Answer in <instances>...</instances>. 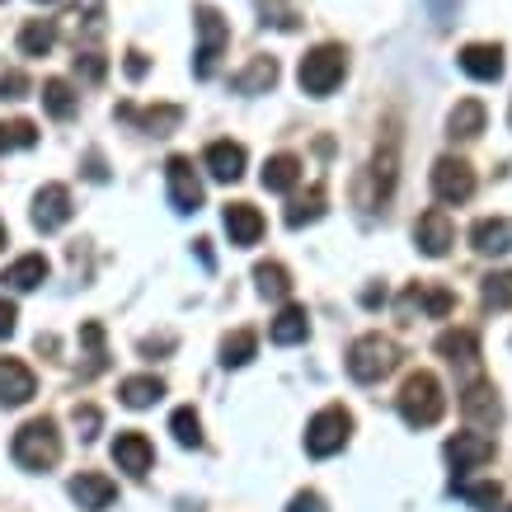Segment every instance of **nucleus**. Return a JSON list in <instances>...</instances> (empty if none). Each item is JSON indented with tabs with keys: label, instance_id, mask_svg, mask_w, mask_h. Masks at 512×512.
I'll return each mask as SVG.
<instances>
[{
	"label": "nucleus",
	"instance_id": "31",
	"mask_svg": "<svg viewBox=\"0 0 512 512\" xmlns=\"http://www.w3.org/2000/svg\"><path fill=\"white\" fill-rule=\"evenodd\" d=\"M325 202H329L325 184H315L311 193H306V198H296L292 207H287V226H292V231H301V226L320 221V217H325Z\"/></svg>",
	"mask_w": 512,
	"mask_h": 512
},
{
	"label": "nucleus",
	"instance_id": "29",
	"mask_svg": "<svg viewBox=\"0 0 512 512\" xmlns=\"http://www.w3.org/2000/svg\"><path fill=\"white\" fill-rule=\"evenodd\" d=\"M57 43V24L52 19H29L24 29H19V52L24 57H47Z\"/></svg>",
	"mask_w": 512,
	"mask_h": 512
},
{
	"label": "nucleus",
	"instance_id": "35",
	"mask_svg": "<svg viewBox=\"0 0 512 512\" xmlns=\"http://www.w3.org/2000/svg\"><path fill=\"white\" fill-rule=\"evenodd\" d=\"M254 282H259V296H273V301H282V296L292 292V278H287L282 264H259L254 268Z\"/></svg>",
	"mask_w": 512,
	"mask_h": 512
},
{
	"label": "nucleus",
	"instance_id": "33",
	"mask_svg": "<svg viewBox=\"0 0 512 512\" xmlns=\"http://www.w3.org/2000/svg\"><path fill=\"white\" fill-rule=\"evenodd\" d=\"M259 353V334L254 329H235L231 339L221 343V367H249Z\"/></svg>",
	"mask_w": 512,
	"mask_h": 512
},
{
	"label": "nucleus",
	"instance_id": "17",
	"mask_svg": "<svg viewBox=\"0 0 512 512\" xmlns=\"http://www.w3.org/2000/svg\"><path fill=\"white\" fill-rule=\"evenodd\" d=\"M226 235H231V245H259V235H264V217H259V207H249V202H231L226 212Z\"/></svg>",
	"mask_w": 512,
	"mask_h": 512
},
{
	"label": "nucleus",
	"instance_id": "16",
	"mask_svg": "<svg viewBox=\"0 0 512 512\" xmlns=\"http://www.w3.org/2000/svg\"><path fill=\"white\" fill-rule=\"evenodd\" d=\"M461 409H466V419L475 423V428H494V423L503 419L498 390L489 386V381H475V386H466V395H461Z\"/></svg>",
	"mask_w": 512,
	"mask_h": 512
},
{
	"label": "nucleus",
	"instance_id": "18",
	"mask_svg": "<svg viewBox=\"0 0 512 512\" xmlns=\"http://www.w3.org/2000/svg\"><path fill=\"white\" fill-rule=\"evenodd\" d=\"M71 498H76V508L85 512H104L118 498V489H113L109 475H76L71 480Z\"/></svg>",
	"mask_w": 512,
	"mask_h": 512
},
{
	"label": "nucleus",
	"instance_id": "7",
	"mask_svg": "<svg viewBox=\"0 0 512 512\" xmlns=\"http://www.w3.org/2000/svg\"><path fill=\"white\" fill-rule=\"evenodd\" d=\"M165 179H170V202L174 212H198L202 207V179L193 174V160L188 156H170L165 160Z\"/></svg>",
	"mask_w": 512,
	"mask_h": 512
},
{
	"label": "nucleus",
	"instance_id": "42",
	"mask_svg": "<svg viewBox=\"0 0 512 512\" xmlns=\"http://www.w3.org/2000/svg\"><path fill=\"white\" fill-rule=\"evenodd\" d=\"M99 409H94V404H76V428H80V437H85V442H94V437H99Z\"/></svg>",
	"mask_w": 512,
	"mask_h": 512
},
{
	"label": "nucleus",
	"instance_id": "4",
	"mask_svg": "<svg viewBox=\"0 0 512 512\" xmlns=\"http://www.w3.org/2000/svg\"><path fill=\"white\" fill-rule=\"evenodd\" d=\"M343 71H348V52H343L339 43H320L315 52H306V57H301V71H296V80H301V90H306V94L325 99V94L339 90Z\"/></svg>",
	"mask_w": 512,
	"mask_h": 512
},
{
	"label": "nucleus",
	"instance_id": "15",
	"mask_svg": "<svg viewBox=\"0 0 512 512\" xmlns=\"http://www.w3.org/2000/svg\"><path fill=\"white\" fill-rule=\"evenodd\" d=\"M202 165L212 170V179L235 184V179L245 174V146H240V141H212V146L202 151Z\"/></svg>",
	"mask_w": 512,
	"mask_h": 512
},
{
	"label": "nucleus",
	"instance_id": "6",
	"mask_svg": "<svg viewBox=\"0 0 512 512\" xmlns=\"http://www.w3.org/2000/svg\"><path fill=\"white\" fill-rule=\"evenodd\" d=\"M193 15H198L193 19V29H198V52H193L198 62H193V76L207 80L217 71V57L226 52V43H231V29H226V19H221L212 5H198Z\"/></svg>",
	"mask_w": 512,
	"mask_h": 512
},
{
	"label": "nucleus",
	"instance_id": "52",
	"mask_svg": "<svg viewBox=\"0 0 512 512\" xmlns=\"http://www.w3.org/2000/svg\"><path fill=\"white\" fill-rule=\"evenodd\" d=\"M508 512H512V508H508Z\"/></svg>",
	"mask_w": 512,
	"mask_h": 512
},
{
	"label": "nucleus",
	"instance_id": "28",
	"mask_svg": "<svg viewBox=\"0 0 512 512\" xmlns=\"http://www.w3.org/2000/svg\"><path fill=\"white\" fill-rule=\"evenodd\" d=\"M118 395H123L127 409H151L165 395V381L160 376H127L123 386H118Z\"/></svg>",
	"mask_w": 512,
	"mask_h": 512
},
{
	"label": "nucleus",
	"instance_id": "1",
	"mask_svg": "<svg viewBox=\"0 0 512 512\" xmlns=\"http://www.w3.org/2000/svg\"><path fill=\"white\" fill-rule=\"evenodd\" d=\"M19 470H52L62 461V433L52 419H29L15 433V447H10Z\"/></svg>",
	"mask_w": 512,
	"mask_h": 512
},
{
	"label": "nucleus",
	"instance_id": "38",
	"mask_svg": "<svg viewBox=\"0 0 512 512\" xmlns=\"http://www.w3.org/2000/svg\"><path fill=\"white\" fill-rule=\"evenodd\" d=\"M484 306L508 311L512 306V273H489V278H484Z\"/></svg>",
	"mask_w": 512,
	"mask_h": 512
},
{
	"label": "nucleus",
	"instance_id": "10",
	"mask_svg": "<svg viewBox=\"0 0 512 512\" xmlns=\"http://www.w3.org/2000/svg\"><path fill=\"white\" fill-rule=\"evenodd\" d=\"M447 461L456 470V480L466 475V470H480L484 461H494V437L489 433H456L447 442Z\"/></svg>",
	"mask_w": 512,
	"mask_h": 512
},
{
	"label": "nucleus",
	"instance_id": "32",
	"mask_svg": "<svg viewBox=\"0 0 512 512\" xmlns=\"http://www.w3.org/2000/svg\"><path fill=\"white\" fill-rule=\"evenodd\" d=\"M451 494H461L475 512H498V503H503V489H498L494 480L484 484H470V480H451Z\"/></svg>",
	"mask_w": 512,
	"mask_h": 512
},
{
	"label": "nucleus",
	"instance_id": "51",
	"mask_svg": "<svg viewBox=\"0 0 512 512\" xmlns=\"http://www.w3.org/2000/svg\"><path fill=\"white\" fill-rule=\"evenodd\" d=\"M38 5H52V0H38Z\"/></svg>",
	"mask_w": 512,
	"mask_h": 512
},
{
	"label": "nucleus",
	"instance_id": "46",
	"mask_svg": "<svg viewBox=\"0 0 512 512\" xmlns=\"http://www.w3.org/2000/svg\"><path fill=\"white\" fill-rule=\"evenodd\" d=\"M85 174H90L94 184H104V179H109V165H104V156H99V151H90V156H85Z\"/></svg>",
	"mask_w": 512,
	"mask_h": 512
},
{
	"label": "nucleus",
	"instance_id": "23",
	"mask_svg": "<svg viewBox=\"0 0 512 512\" xmlns=\"http://www.w3.org/2000/svg\"><path fill=\"white\" fill-rule=\"evenodd\" d=\"M484 132V104L480 99H461L447 118V137L451 141H475Z\"/></svg>",
	"mask_w": 512,
	"mask_h": 512
},
{
	"label": "nucleus",
	"instance_id": "3",
	"mask_svg": "<svg viewBox=\"0 0 512 512\" xmlns=\"http://www.w3.org/2000/svg\"><path fill=\"white\" fill-rule=\"evenodd\" d=\"M395 367H400V348H395V339H386V334H362V339L348 348V376L362 381V386L390 376Z\"/></svg>",
	"mask_w": 512,
	"mask_h": 512
},
{
	"label": "nucleus",
	"instance_id": "27",
	"mask_svg": "<svg viewBox=\"0 0 512 512\" xmlns=\"http://www.w3.org/2000/svg\"><path fill=\"white\" fill-rule=\"evenodd\" d=\"M259 179H264L268 193H292L296 179H301V160L287 156V151H282V156H268V165H264Z\"/></svg>",
	"mask_w": 512,
	"mask_h": 512
},
{
	"label": "nucleus",
	"instance_id": "50",
	"mask_svg": "<svg viewBox=\"0 0 512 512\" xmlns=\"http://www.w3.org/2000/svg\"><path fill=\"white\" fill-rule=\"evenodd\" d=\"M0 249H5V226H0Z\"/></svg>",
	"mask_w": 512,
	"mask_h": 512
},
{
	"label": "nucleus",
	"instance_id": "36",
	"mask_svg": "<svg viewBox=\"0 0 512 512\" xmlns=\"http://www.w3.org/2000/svg\"><path fill=\"white\" fill-rule=\"evenodd\" d=\"M33 141H38V127H33L29 118L0 123V156H5V151H24V146H33Z\"/></svg>",
	"mask_w": 512,
	"mask_h": 512
},
{
	"label": "nucleus",
	"instance_id": "47",
	"mask_svg": "<svg viewBox=\"0 0 512 512\" xmlns=\"http://www.w3.org/2000/svg\"><path fill=\"white\" fill-rule=\"evenodd\" d=\"M146 66H151V62H146V52H137V47H132V52H127V76L141 80V76H146Z\"/></svg>",
	"mask_w": 512,
	"mask_h": 512
},
{
	"label": "nucleus",
	"instance_id": "11",
	"mask_svg": "<svg viewBox=\"0 0 512 512\" xmlns=\"http://www.w3.org/2000/svg\"><path fill=\"white\" fill-rule=\"evenodd\" d=\"M414 240H419V249L428 259H442L451 249V240H456V226H451V217L442 207H428L419 217V226H414Z\"/></svg>",
	"mask_w": 512,
	"mask_h": 512
},
{
	"label": "nucleus",
	"instance_id": "30",
	"mask_svg": "<svg viewBox=\"0 0 512 512\" xmlns=\"http://www.w3.org/2000/svg\"><path fill=\"white\" fill-rule=\"evenodd\" d=\"M38 99H43V109L52 113V118H57V123H66V118H71V113H76V90H71V85H66L62 76L43 80V94H38Z\"/></svg>",
	"mask_w": 512,
	"mask_h": 512
},
{
	"label": "nucleus",
	"instance_id": "34",
	"mask_svg": "<svg viewBox=\"0 0 512 512\" xmlns=\"http://www.w3.org/2000/svg\"><path fill=\"white\" fill-rule=\"evenodd\" d=\"M170 433H174V442H179V447H202V419L188 409V404L170 414Z\"/></svg>",
	"mask_w": 512,
	"mask_h": 512
},
{
	"label": "nucleus",
	"instance_id": "49",
	"mask_svg": "<svg viewBox=\"0 0 512 512\" xmlns=\"http://www.w3.org/2000/svg\"><path fill=\"white\" fill-rule=\"evenodd\" d=\"M362 301H367V306H386V287H381V292H376V287H367V292H362Z\"/></svg>",
	"mask_w": 512,
	"mask_h": 512
},
{
	"label": "nucleus",
	"instance_id": "9",
	"mask_svg": "<svg viewBox=\"0 0 512 512\" xmlns=\"http://www.w3.org/2000/svg\"><path fill=\"white\" fill-rule=\"evenodd\" d=\"M71 188L66 184H43L38 188V198H33V226L38 231H62L66 221H71Z\"/></svg>",
	"mask_w": 512,
	"mask_h": 512
},
{
	"label": "nucleus",
	"instance_id": "13",
	"mask_svg": "<svg viewBox=\"0 0 512 512\" xmlns=\"http://www.w3.org/2000/svg\"><path fill=\"white\" fill-rule=\"evenodd\" d=\"M113 461H118V470H127L132 480H141V475L151 470V461H156V447H151V437L146 433H118V442H113Z\"/></svg>",
	"mask_w": 512,
	"mask_h": 512
},
{
	"label": "nucleus",
	"instance_id": "19",
	"mask_svg": "<svg viewBox=\"0 0 512 512\" xmlns=\"http://www.w3.org/2000/svg\"><path fill=\"white\" fill-rule=\"evenodd\" d=\"M461 71H466L470 80H498V76H503V47L470 43L466 52H461Z\"/></svg>",
	"mask_w": 512,
	"mask_h": 512
},
{
	"label": "nucleus",
	"instance_id": "43",
	"mask_svg": "<svg viewBox=\"0 0 512 512\" xmlns=\"http://www.w3.org/2000/svg\"><path fill=\"white\" fill-rule=\"evenodd\" d=\"M76 19L85 24L90 33H99V19H104V0H80L76 5Z\"/></svg>",
	"mask_w": 512,
	"mask_h": 512
},
{
	"label": "nucleus",
	"instance_id": "24",
	"mask_svg": "<svg viewBox=\"0 0 512 512\" xmlns=\"http://www.w3.org/2000/svg\"><path fill=\"white\" fill-rule=\"evenodd\" d=\"M451 306H456V296L447 292V287H409V292L400 296V311L409 315V311H428V315H447Z\"/></svg>",
	"mask_w": 512,
	"mask_h": 512
},
{
	"label": "nucleus",
	"instance_id": "21",
	"mask_svg": "<svg viewBox=\"0 0 512 512\" xmlns=\"http://www.w3.org/2000/svg\"><path fill=\"white\" fill-rule=\"evenodd\" d=\"M0 282H5L10 292H33V287L47 282V259L43 254H24V259H15V264L0 273Z\"/></svg>",
	"mask_w": 512,
	"mask_h": 512
},
{
	"label": "nucleus",
	"instance_id": "41",
	"mask_svg": "<svg viewBox=\"0 0 512 512\" xmlns=\"http://www.w3.org/2000/svg\"><path fill=\"white\" fill-rule=\"evenodd\" d=\"M76 71H80L85 80H90V85H99L109 66H104V57H99V52H76Z\"/></svg>",
	"mask_w": 512,
	"mask_h": 512
},
{
	"label": "nucleus",
	"instance_id": "44",
	"mask_svg": "<svg viewBox=\"0 0 512 512\" xmlns=\"http://www.w3.org/2000/svg\"><path fill=\"white\" fill-rule=\"evenodd\" d=\"M287 512H325V498L306 489V494H296L292 503H287Z\"/></svg>",
	"mask_w": 512,
	"mask_h": 512
},
{
	"label": "nucleus",
	"instance_id": "12",
	"mask_svg": "<svg viewBox=\"0 0 512 512\" xmlns=\"http://www.w3.org/2000/svg\"><path fill=\"white\" fill-rule=\"evenodd\" d=\"M118 118H123V123H137L141 132H151V137H170L174 127L184 123V109H179V104H156V109L118 104Z\"/></svg>",
	"mask_w": 512,
	"mask_h": 512
},
{
	"label": "nucleus",
	"instance_id": "26",
	"mask_svg": "<svg viewBox=\"0 0 512 512\" xmlns=\"http://www.w3.org/2000/svg\"><path fill=\"white\" fill-rule=\"evenodd\" d=\"M437 353L447 357L451 367L461 362V367H475V357H480V339L470 334V329H447V334H437Z\"/></svg>",
	"mask_w": 512,
	"mask_h": 512
},
{
	"label": "nucleus",
	"instance_id": "48",
	"mask_svg": "<svg viewBox=\"0 0 512 512\" xmlns=\"http://www.w3.org/2000/svg\"><path fill=\"white\" fill-rule=\"evenodd\" d=\"M193 249H198L202 268H217V259H212V240H193Z\"/></svg>",
	"mask_w": 512,
	"mask_h": 512
},
{
	"label": "nucleus",
	"instance_id": "22",
	"mask_svg": "<svg viewBox=\"0 0 512 512\" xmlns=\"http://www.w3.org/2000/svg\"><path fill=\"white\" fill-rule=\"evenodd\" d=\"M273 85H278V62H273V57H254L240 76H231L235 94H264V90H273Z\"/></svg>",
	"mask_w": 512,
	"mask_h": 512
},
{
	"label": "nucleus",
	"instance_id": "20",
	"mask_svg": "<svg viewBox=\"0 0 512 512\" xmlns=\"http://www.w3.org/2000/svg\"><path fill=\"white\" fill-rule=\"evenodd\" d=\"M470 245L480 249V254H508V249H512V221L508 217H484V221H475Z\"/></svg>",
	"mask_w": 512,
	"mask_h": 512
},
{
	"label": "nucleus",
	"instance_id": "39",
	"mask_svg": "<svg viewBox=\"0 0 512 512\" xmlns=\"http://www.w3.org/2000/svg\"><path fill=\"white\" fill-rule=\"evenodd\" d=\"M80 339H85V348H90V372H104V367H109V353H104V325H99V320L80 325Z\"/></svg>",
	"mask_w": 512,
	"mask_h": 512
},
{
	"label": "nucleus",
	"instance_id": "40",
	"mask_svg": "<svg viewBox=\"0 0 512 512\" xmlns=\"http://www.w3.org/2000/svg\"><path fill=\"white\" fill-rule=\"evenodd\" d=\"M33 85L24 71H0V99H24Z\"/></svg>",
	"mask_w": 512,
	"mask_h": 512
},
{
	"label": "nucleus",
	"instance_id": "2",
	"mask_svg": "<svg viewBox=\"0 0 512 512\" xmlns=\"http://www.w3.org/2000/svg\"><path fill=\"white\" fill-rule=\"evenodd\" d=\"M442 409H447V395H442V386H437L433 372H414L409 381H404L400 419L409 423V428H433V423L442 419Z\"/></svg>",
	"mask_w": 512,
	"mask_h": 512
},
{
	"label": "nucleus",
	"instance_id": "5",
	"mask_svg": "<svg viewBox=\"0 0 512 512\" xmlns=\"http://www.w3.org/2000/svg\"><path fill=\"white\" fill-rule=\"evenodd\" d=\"M348 433H353V414H348L343 404H329V409H320V414L306 423V451L325 461V456L348 447Z\"/></svg>",
	"mask_w": 512,
	"mask_h": 512
},
{
	"label": "nucleus",
	"instance_id": "45",
	"mask_svg": "<svg viewBox=\"0 0 512 512\" xmlns=\"http://www.w3.org/2000/svg\"><path fill=\"white\" fill-rule=\"evenodd\" d=\"M15 325H19L15 301H5V296H0V339H10V334H15Z\"/></svg>",
	"mask_w": 512,
	"mask_h": 512
},
{
	"label": "nucleus",
	"instance_id": "37",
	"mask_svg": "<svg viewBox=\"0 0 512 512\" xmlns=\"http://www.w3.org/2000/svg\"><path fill=\"white\" fill-rule=\"evenodd\" d=\"M372 179H376V193H381V198H390V188H395V141H386V151H376Z\"/></svg>",
	"mask_w": 512,
	"mask_h": 512
},
{
	"label": "nucleus",
	"instance_id": "8",
	"mask_svg": "<svg viewBox=\"0 0 512 512\" xmlns=\"http://www.w3.org/2000/svg\"><path fill=\"white\" fill-rule=\"evenodd\" d=\"M433 193H437V202H470V193H475V170H470L466 160L442 156L433 165Z\"/></svg>",
	"mask_w": 512,
	"mask_h": 512
},
{
	"label": "nucleus",
	"instance_id": "14",
	"mask_svg": "<svg viewBox=\"0 0 512 512\" xmlns=\"http://www.w3.org/2000/svg\"><path fill=\"white\" fill-rule=\"evenodd\" d=\"M33 390H38V381H33L29 367L15 362V357H0V404H5V409H19V404L33 400Z\"/></svg>",
	"mask_w": 512,
	"mask_h": 512
},
{
	"label": "nucleus",
	"instance_id": "25",
	"mask_svg": "<svg viewBox=\"0 0 512 512\" xmlns=\"http://www.w3.org/2000/svg\"><path fill=\"white\" fill-rule=\"evenodd\" d=\"M273 343L278 348H292V343H306V334H311V315H306V306H282V315L273 320Z\"/></svg>",
	"mask_w": 512,
	"mask_h": 512
}]
</instances>
